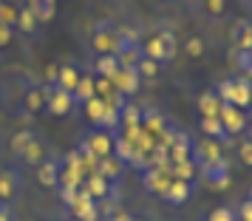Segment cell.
I'll return each mask as SVG.
<instances>
[{
  "instance_id": "6da1fadb",
  "label": "cell",
  "mask_w": 252,
  "mask_h": 221,
  "mask_svg": "<svg viewBox=\"0 0 252 221\" xmlns=\"http://www.w3.org/2000/svg\"><path fill=\"white\" fill-rule=\"evenodd\" d=\"M139 48H142V57H150L156 63H170L176 57V51H179V43H176L173 32H161V34L145 40V46H139Z\"/></svg>"
},
{
  "instance_id": "7a4b0ae2",
  "label": "cell",
  "mask_w": 252,
  "mask_h": 221,
  "mask_svg": "<svg viewBox=\"0 0 252 221\" xmlns=\"http://www.w3.org/2000/svg\"><path fill=\"white\" fill-rule=\"evenodd\" d=\"M91 51L96 57H108V54H116V51H119V34H116L114 23H99L94 29Z\"/></svg>"
},
{
  "instance_id": "3957f363",
  "label": "cell",
  "mask_w": 252,
  "mask_h": 221,
  "mask_svg": "<svg viewBox=\"0 0 252 221\" xmlns=\"http://www.w3.org/2000/svg\"><path fill=\"white\" fill-rule=\"evenodd\" d=\"M114 139H116L114 130H102V128H96L94 133H88V136H85V142H82V151L91 153L94 159H105V156H114Z\"/></svg>"
},
{
  "instance_id": "277c9868",
  "label": "cell",
  "mask_w": 252,
  "mask_h": 221,
  "mask_svg": "<svg viewBox=\"0 0 252 221\" xmlns=\"http://www.w3.org/2000/svg\"><path fill=\"white\" fill-rule=\"evenodd\" d=\"M48 102V85L46 82H26L20 94V105L29 114H43Z\"/></svg>"
},
{
  "instance_id": "5b68a950",
  "label": "cell",
  "mask_w": 252,
  "mask_h": 221,
  "mask_svg": "<svg viewBox=\"0 0 252 221\" xmlns=\"http://www.w3.org/2000/svg\"><path fill=\"white\" fill-rule=\"evenodd\" d=\"M82 190H85L94 201H105V198H116V193H119V182H108V179H102V176L88 173L85 176V182H82Z\"/></svg>"
},
{
  "instance_id": "8992f818",
  "label": "cell",
  "mask_w": 252,
  "mask_h": 221,
  "mask_svg": "<svg viewBox=\"0 0 252 221\" xmlns=\"http://www.w3.org/2000/svg\"><path fill=\"white\" fill-rule=\"evenodd\" d=\"M51 156H54L51 145H48V142L43 139V136H34V139L29 142V145H26V151L20 153L17 159H20V162H23L26 167H40V164L48 162Z\"/></svg>"
},
{
  "instance_id": "52a82bcc",
  "label": "cell",
  "mask_w": 252,
  "mask_h": 221,
  "mask_svg": "<svg viewBox=\"0 0 252 221\" xmlns=\"http://www.w3.org/2000/svg\"><path fill=\"white\" fill-rule=\"evenodd\" d=\"M23 193V179L17 170H9V167H0V201L3 204H14Z\"/></svg>"
},
{
  "instance_id": "ba28073f",
  "label": "cell",
  "mask_w": 252,
  "mask_h": 221,
  "mask_svg": "<svg viewBox=\"0 0 252 221\" xmlns=\"http://www.w3.org/2000/svg\"><path fill=\"white\" fill-rule=\"evenodd\" d=\"M77 105H74V94L63 91V88H57V85H48V102H46V111L51 114V117H65V114H71Z\"/></svg>"
},
{
  "instance_id": "9c48e42d",
  "label": "cell",
  "mask_w": 252,
  "mask_h": 221,
  "mask_svg": "<svg viewBox=\"0 0 252 221\" xmlns=\"http://www.w3.org/2000/svg\"><path fill=\"white\" fill-rule=\"evenodd\" d=\"M218 119H221V125H224V130H227V136H235V133L250 128L247 114H244L241 108H235V105H224L221 114H218Z\"/></svg>"
},
{
  "instance_id": "30bf717a",
  "label": "cell",
  "mask_w": 252,
  "mask_h": 221,
  "mask_svg": "<svg viewBox=\"0 0 252 221\" xmlns=\"http://www.w3.org/2000/svg\"><path fill=\"white\" fill-rule=\"evenodd\" d=\"M71 219L77 221H99V210H96V201H94L85 190L80 187V196L71 204Z\"/></svg>"
},
{
  "instance_id": "8fae6325",
  "label": "cell",
  "mask_w": 252,
  "mask_h": 221,
  "mask_svg": "<svg viewBox=\"0 0 252 221\" xmlns=\"http://www.w3.org/2000/svg\"><path fill=\"white\" fill-rule=\"evenodd\" d=\"M114 85H116V94H119V96H133V94L139 91V85H142L136 65H130V68H119V71H116Z\"/></svg>"
},
{
  "instance_id": "7c38bea8",
  "label": "cell",
  "mask_w": 252,
  "mask_h": 221,
  "mask_svg": "<svg viewBox=\"0 0 252 221\" xmlns=\"http://www.w3.org/2000/svg\"><path fill=\"white\" fill-rule=\"evenodd\" d=\"M34 170H37V173H34L37 176V185L51 190V187L60 185V170H63V162H60L57 156H51L48 162H43L40 167H34Z\"/></svg>"
},
{
  "instance_id": "4fadbf2b",
  "label": "cell",
  "mask_w": 252,
  "mask_h": 221,
  "mask_svg": "<svg viewBox=\"0 0 252 221\" xmlns=\"http://www.w3.org/2000/svg\"><path fill=\"white\" fill-rule=\"evenodd\" d=\"M229 105L235 108H250L252 105V80L247 77H232V94H229Z\"/></svg>"
},
{
  "instance_id": "5bb4252c",
  "label": "cell",
  "mask_w": 252,
  "mask_h": 221,
  "mask_svg": "<svg viewBox=\"0 0 252 221\" xmlns=\"http://www.w3.org/2000/svg\"><path fill=\"white\" fill-rule=\"evenodd\" d=\"M193 196V182H184V179H170V185L164 190V201L167 204H184L187 198Z\"/></svg>"
},
{
  "instance_id": "9a60e30c",
  "label": "cell",
  "mask_w": 252,
  "mask_h": 221,
  "mask_svg": "<svg viewBox=\"0 0 252 221\" xmlns=\"http://www.w3.org/2000/svg\"><path fill=\"white\" fill-rule=\"evenodd\" d=\"M201 179H204L210 187H224L229 182L227 159H221V162H216V164H204V167H201Z\"/></svg>"
},
{
  "instance_id": "2e32d148",
  "label": "cell",
  "mask_w": 252,
  "mask_h": 221,
  "mask_svg": "<svg viewBox=\"0 0 252 221\" xmlns=\"http://www.w3.org/2000/svg\"><path fill=\"white\" fill-rule=\"evenodd\" d=\"M193 151H195V159L201 162V167H204V164H216V162H221V159H224V153H221V145H218L216 139L201 142V145H195Z\"/></svg>"
},
{
  "instance_id": "e0dca14e",
  "label": "cell",
  "mask_w": 252,
  "mask_h": 221,
  "mask_svg": "<svg viewBox=\"0 0 252 221\" xmlns=\"http://www.w3.org/2000/svg\"><path fill=\"white\" fill-rule=\"evenodd\" d=\"M80 68L77 65H71V63H63L60 65V71H57V88H63V91H68V94H74V88H77V82H80Z\"/></svg>"
},
{
  "instance_id": "ac0fdd59",
  "label": "cell",
  "mask_w": 252,
  "mask_h": 221,
  "mask_svg": "<svg viewBox=\"0 0 252 221\" xmlns=\"http://www.w3.org/2000/svg\"><path fill=\"white\" fill-rule=\"evenodd\" d=\"M170 185V173L167 170H161V167H153L145 173V187H148L150 193H156V196H164V190Z\"/></svg>"
},
{
  "instance_id": "d6986e66",
  "label": "cell",
  "mask_w": 252,
  "mask_h": 221,
  "mask_svg": "<svg viewBox=\"0 0 252 221\" xmlns=\"http://www.w3.org/2000/svg\"><path fill=\"white\" fill-rule=\"evenodd\" d=\"M232 48L252 51V20H238L232 26Z\"/></svg>"
},
{
  "instance_id": "ffe728a7",
  "label": "cell",
  "mask_w": 252,
  "mask_h": 221,
  "mask_svg": "<svg viewBox=\"0 0 252 221\" xmlns=\"http://www.w3.org/2000/svg\"><path fill=\"white\" fill-rule=\"evenodd\" d=\"M94 173L108 179V182H119V173H122V162L116 156H105V159H96V167Z\"/></svg>"
},
{
  "instance_id": "44dd1931",
  "label": "cell",
  "mask_w": 252,
  "mask_h": 221,
  "mask_svg": "<svg viewBox=\"0 0 252 221\" xmlns=\"http://www.w3.org/2000/svg\"><path fill=\"white\" fill-rule=\"evenodd\" d=\"M29 9H32V14L40 20V26L51 23L54 14H57V0H29Z\"/></svg>"
},
{
  "instance_id": "7402d4cb",
  "label": "cell",
  "mask_w": 252,
  "mask_h": 221,
  "mask_svg": "<svg viewBox=\"0 0 252 221\" xmlns=\"http://www.w3.org/2000/svg\"><path fill=\"white\" fill-rule=\"evenodd\" d=\"M221 108H224V102H221V96L216 91H204L198 96V114L201 117H218Z\"/></svg>"
},
{
  "instance_id": "603a6c76",
  "label": "cell",
  "mask_w": 252,
  "mask_h": 221,
  "mask_svg": "<svg viewBox=\"0 0 252 221\" xmlns=\"http://www.w3.org/2000/svg\"><path fill=\"white\" fill-rule=\"evenodd\" d=\"M108 105L111 102H105V99H99V96H91L82 108H85V117L91 119L96 128H102V119H105V114H108Z\"/></svg>"
},
{
  "instance_id": "cb8c5ba5",
  "label": "cell",
  "mask_w": 252,
  "mask_h": 221,
  "mask_svg": "<svg viewBox=\"0 0 252 221\" xmlns=\"http://www.w3.org/2000/svg\"><path fill=\"white\" fill-rule=\"evenodd\" d=\"M229 63L241 71V77H252V51H244V48H229Z\"/></svg>"
},
{
  "instance_id": "d4e9b609",
  "label": "cell",
  "mask_w": 252,
  "mask_h": 221,
  "mask_svg": "<svg viewBox=\"0 0 252 221\" xmlns=\"http://www.w3.org/2000/svg\"><path fill=\"white\" fill-rule=\"evenodd\" d=\"M14 29L23 32V34H29V37H34V34H40V20L32 14L29 6H20V17H17V26H14Z\"/></svg>"
},
{
  "instance_id": "484cf974",
  "label": "cell",
  "mask_w": 252,
  "mask_h": 221,
  "mask_svg": "<svg viewBox=\"0 0 252 221\" xmlns=\"http://www.w3.org/2000/svg\"><path fill=\"white\" fill-rule=\"evenodd\" d=\"M201 133H204L207 139H216V142H224L227 139V130H224V125H221V119L218 117H201Z\"/></svg>"
},
{
  "instance_id": "4316f807",
  "label": "cell",
  "mask_w": 252,
  "mask_h": 221,
  "mask_svg": "<svg viewBox=\"0 0 252 221\" xmlns=\"http://www.w3.org/2000/svg\"><path fill=\"white\" fill-rule=\"evenodd\" d=\"M136 71H139V80L142 82H156L161 74V63H156V60H150V57H139Z\"/></svg>"
},
{
  "instance_id": "83f0119b",
  "label": "cell",
  "mask_w": 252,
  "mask_h": 221,
  "mask_svg": "<svg viewBox=\"0 0 252 221\" xmlns=\"http://www.w3.org/2000/svg\"><path fill=\"white\" fill-rule=\"evenodd\" d=\"M17 17H20V6L14 0H0V26L14 29L17 26Z\"/></svg>"
},
{
  "instance_id": "f1b7e54d",
  "label": "cell",
  "mask_w": 252,
  "mask_h": 221,
  "mask_svg": "<svg viewBox=\"0 0 252 221\" xmlns=\"http://www.w3.org/2000/svg\"><path fill=\"white\" fill-rule=\"evenodd\" d=\"M116 71H119V60H116V54H108V57H99V60H96V77L114 80Z\"/></svg>"
},
{
  "instance_id": "f546056e",
  "label": "cell",
  "mask_w": 252,
  "mask_h": 221,
  "mask_svg": "<svg viewBox=\"0 0 252 221\" xmlns=\"http://www.w3.org/2000/svg\"><path fill=\"white\" fill-rule=\"evenodd\" d=\"M184 51H187V60H201L207 54V40L201 34H193L187 37V43H184Z\"/></svg>"
},
{
  "instance_id": "4dcf8cb0",
  "label": "cell",
  "mask_w": 252,
  "mask_h": 221,
  "mask_svg": "<svg viewBox=\"0 0 252 221\" xmlns=\"http://www.w3.org/2000/svg\"><path fill=\"white\" fill-rule=\"evenodd\" d=\"M94 96V77H80L74 88V105H85Z\"/></svg>"
},
{
  "instance_id": "1f68e13d",
  "label": "cell",
  "mask_w": 252,
  "mask_h": 221,
  "mask_svg": "<svg viewBox=\"0 0 252 221\" xmlns=\"http://www.w3.org/2000/svg\"><path fill=\"white\" fill-rule=\"evenodd\" d=\"M201 9L210 20H221L229 9V0H201Z\"/></svg>"
},
{
  "instance_id": "d6a6232c",
  "label": "cell",
  "mask_w": 252,
  "mask_h": 221,
  "mask_svg": "<svg viewBox=\"0 0 252 221\" xmlns=\"http://www.w3.org/2000/svg\"><path fill=\"white\" fill-rule=\"evenodd\" d=\"M170 179H184V182H193V179H195V162H193V159L173 162V176H170Z\"/></svg>"
},
{
  "instance_id": "836d02e7",
  "label": "cell",
  "mask_w": 252,
  "mask_h": 221,
  "mask_svg": "<svg viewBox=\"0 0 252 221\" xmlns=\"http://www.w3.org/2000/svg\"><path fill=\"white\" fill-rule=\"evenodd\" d=\"M34 136H37V133H34V130H29V128L20 130V133H14L12 142H9V151H12L14 156H20V153L26 151V145H29V142L34 139Z\"/></svg>"
},
{
  "instance_id": "e575fe53",
  "label": "cell",
  "mask_w": 252,
  "mask_h": 221,
  "mask_svg": "<svg viewBox=\"0 0 252 221\" xmlns=\"http://www.w3.org/2000/svg\"><path fill=\"white\" fill-rule=\"evenodd\" d=\"M207 221H238V219H235V213H232L229 207H216L210 216H207Z\"/></svg>"
},
{
  "instance_id": "d590c367",
  "label": "cell",
  "mask_w": 252,
  "mask_h": 221,
  "mask_svg": "<svg viewBox=\"0 0 252 221\" xmlns=\"http://www.w3.org/2000/svg\"><path fill=\"white\" fill-rule=\"evenodd\" d=\"M238 159L247 164V167H252V142H250V139H247V142L238 148Z\"/></svg>"
},
{
  "instance_id": "8d00e7d4",
  "label": "cell",
  "mask_w": 252,
  "mask_h": 221,
  "mask_svg": "<svg viewBox=\"0 0 252 221\" xmlns=\"http://www.w3.org/2000/svg\"><path fill=\"white\" fill-rule=\"evenodd\" d=\"M235 219H238V221H252V198H247V201L238 207Z\"/></svg>"
},
{
  "instance_id": "74e56055",
  "label": "cell",
  "mask_w": 252,
  "mask_h": 221,
  "mask_svg": "<svg viewBox=\"0 0 252 221\" xmlns=\"http://www.w3.org/2000/svg\"><path fill=\"white\" fill-rule=\"evenodd\" d=\"M0 221H17V213H14L12 204H3L0 201Z\"/></svg>"
},
{
  "instance_id": "f35d334b",
  "label": "cell",
  "mask_w": 252,
  "mask_h": 221,
  "mask_svg": "<svg viewBox=\"0 0 252 221\" xmlns=\"http://www.w3.org/2000/svg\"><path fill=\"white\" fill-rule=\"evenodd\" d=\"M12 34H14V29H9V26H0V48L12 43Z\"/></svg>"
},
{
  "instance_id": "ab89813d",
  "label": "cell",
  "mask_w": 252,
  "mask_h": 221,
  "mask_svg": "<svg viewBox=\"0 0 252 221\" xmlns=\"http://www.w3.org/2000/svg\"><path fill=\"white\" fill-rule=\"evenodd\" d=\"M250 142H252V125H250Z\"/></svg>"
},
{
  "instance_id": "60d3db41",
  "label": "cell",
  "mask_w": 252,
  "mask_h": 221,
  "mask_svg": "<svg viewBox=\"0 0 252 221\" xmlns=\"http://www.w3.org/2000/svg\"><path fill=\"white\" fill-rule=\"evenodd\" d=\"M130 221H145V219H130Z\"/></svg>"
},
{
  "instance_id": "b9f144b4",
  "label": "cell",
  "mask_w": 252,
  "mask_h": 221,
  "mask_svg": "<svg viewBox=\"0 0 252 221\" xmlns=\"http://www.w3.org/2000/svg\"><path fill=\"white\" fill-rule=\"evenodd\" d=\"M250 198H252V187H250Z\"/></svg>"
},
{
  "instance_id": "7bdbcfd3",
  "label": "cell",
  "mask_w": 252,
  "mask_h": 221,
  "mask_svg": "<svg viewBox=\"0 0 252 221\" xmlns=\"http://www.w3.org/2000/svg\"><path fill=\"white\" fill-rule=\"evenodd\" d=\"M68 221H77V219H68Z\"/></svg>"
}]
</instances>
